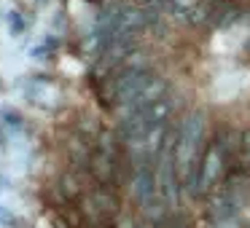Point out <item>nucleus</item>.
<instances>
[{"mask_svg": "<svg viewBox=\"0 0 250 228\" xmlns=\"http://www.w3.org/2000/svg\"><path fill=\"white\" fill-rule=\"evenodd\" d=\"M137 228H153V223H140Z\"/></svg>", "mask_w": 250, "mask_h": 228, "instance_id": "obj_17", "label": "nucleus"}, {"mask_svg": "<svg viewBox=\"0 0 250 228\" xmlns=\"http://www.w3.org/2000/svg\"><path fill=\"white\" fill-rule=\"evenodd\" d=\"M129 190H132V196H135V201H137V204H140L146 212H151L153 207H164L162 201H159V193H156L153 167H135V169H132Z\"/></svg>", "mask_w": 250, "mask_h": 228, "instance_id": "obj_4", "label": "nucleus"}, {"mask_svg": "<svg viewBox=\"0 0 250 228\" xmlns=\"http://www.w3.org/2000/svg\"><path fill=\"white\" fill-rule=\"evenodd\" d=\"M229 145L223 140V134H215L210 142L205 145V153H202V161H199V172H196L194 183L186 188V193L191 196H207V190L215 188L229 172Z\"/></svg>", "mask_w": 250, "mask_h": 228, "instance_id": "obj_2", "label": "nucleus"}, {"mask_svg": "<svg viewBox=\"0 0 250 228\" xmlns=\"http://www.w3.org/2000/svg\"><path fill=\"white\" fill-rule=\"evenodd\" d=\"M92 151L94 145L86 140L83 134H73L67 140V156H70L73 167H81V169H89V161H92Z\"/></svg>", "mask_w": 250, "mask_h": 228, "instance_id": "obj_6", "label": "nucleus"}, {"mask_svg": "<svg viewBox=\"0 0 250 228\" xmlns=\"http://www.w3.org/2000/svg\"><path fill=\"white\" fill-rule=\"evenodd\" d=\"M205 113L194 110L178 126V140H175V172H178L180 188H188L199 172V161L205 153Z\"/></svg>", "mask_w": 250, "mask_h": 228, "instance_id": "obj_1", "label": "nucleus"}, {"mask_svg": "<svg viewBox=\"0 0 250 228\" xmlns=\"http://www.w3.org/2000/svg\"><path fill=\"white\" fill-rule=\"evenodd\" d=\"M239 164L250 169V129L242 132V137H239Z\"/></svg>", "mask_w": 250, "mask_h": 228, "instance_id": "obj_12", "label": "nucleus"}, {"mask_svg": "<svg viewBox=\"0 0 250 228\" xmlns=\"http://www.w3.org/2000/svg\"><path fill=\"white\" fill-rule=\"evenodd\" d=\"M132 6H137V8H146V6H151L153 0H129Z\"/></svg>", "mask_w": 250, "mask_h": 228, "instance_id": "obj_16", "label": "nucleus"}, {"mask_svg": "<svg viewBox=\"0 0 250 228\" xmlns=\"http://www.w3.org/2000/svg\"><path fill=\"white\" fill-rule=\"evenodd\" d=\"M137 113H140V115H143V121H148V124H164V121H172L175 99L169 97V94H164L162 99H156V102L146 105V108L137 110Z\"/></svg>", "mask_w": 250, "mask_h": 228, "instance_id": "obj_5", "label": "nucleus"}, {"mask_svg": "<svg viewBox=\"0 0 250 228\" xmlns=\"http://www.w3.org/2000/svg\"><path fill=\"white\" fill-rule=\"evenodd\" d=\"M239 19V6H234V3H215L212 6V19L210 24H215V27H231L234 22Z\"/></svg>", "mask_w": 250, "mask_h": 228, "instance_id": "obj_8", "label": "nucleus"}, {"mask_svg": "<svg viewBox=\"0 0 250 228\" xmlns=\"http://www.w3.org/2000/svg\"><path fill=\"white\" fill-rule=\"evenodd\" d=\"M8 188H11V183H8V177H6V174H0V193H6Z\"/></svg>", "mask_w": 250, "mask_h": 228, "instance_id": "obj_15", "label": "nucleus"}, {"mask_svg": "<svg viewBox=\"0 0 250 228\" xmlns=\"http://www.w3.org/2000/svg\"><path fill=\"white\" fill-rule=\"evenodd\" d=\"M207 3H223V0H207Z\"/></svg>", "mask_w": 250, "mask_h": 228, "instance_id": "obj_18", "label": "nucleus"}, {"mask_svg": "<svg viewBox=\"0 0 250 228\" xmlns=\"http://www.w3.org/2000/svg\"><path fill=\"white\" fill-rule=\"evenodd\" d=\"M0 124H3V129L8 132V134H14V132H19L22 129V115L17 113V110H3V113H0Z\"/></svg>", "mask_w": 250, "mask_h": 228, "instance_id": "obj_9", "label": "nucleus"}, {"mask_svg": "<svg viewBox=\"0 0 250 228\" xmlns=\"http://www.w3.org/2000/svg\"><path fill=\"white\" fill-rule=\"evenodd\" d=\"M119 158H116V134L113 132H100L97 142L92 151V161H89V172L100 185H113L116 169H119Z\"/></svg>", "mask_w": 250, "mask_h": 228, "instance_id": "obj_3", "label": "nucleus"}, {"mask_svg": "<svg viewBox=\"0 0 250 228\" xmlns=\"http://www.w3.org/2000/svg\"><path fill=\"white\" fill-rule=\"evenodd\" d=\"M60 190L67 196V199H76V196L81 193V188H78V177H76V174H65V177L60 180Z\"/></svg>", "mask_w": 250, "mask_h": 228, "instance_id": "obj_11", "label": "nucleus"}, {"mask_svg": "<svg viewBox=\"0 0 250 228\" xmlns=\"http://www.w3.org/2000/svg\"><path fill=\"white\" fill-rule=\"evenodd\" d=\"M196 3H199V0H167V8H169L172 14H178L180 19H186Z\"/></svg>", "mask_w": 250, "mask_h": 228, "instance_id": "obj_10", "label": "nucleus"}, {"mask_svg": "<svg viewBox=\"0 0 250 228\" xmlns=\"http://www.w3.org/2000/svg\"><path fill=\"white\" fill-rule=\"evenodd\" d=\"M92 199L97 201V207L103 209V215L108 217V215H116L119 212V196H116V190H113V185H97L94 188V193H92Z\"/></svg>", "mask_w": 250, "mask_h": 228, "instance_id": "obj_7", "label": "nucleus"}, {"mask_svg": "<svg viewBox=\"0 0 250 228\" xmlns=\"http://www.w3.org/2000/svg\"><path fill=\"white\" fill-rule=\"evenodd\" d=\"M248 228H250V226H248Z\"/></svg>", "mask_w": 250, "mask_h": 228, "instance_id": "obj_19", "label": "nucleus"}, {"mask_svg": "<svg viewBox=\"0 0 250 228\" xmlns=\"http://www.w3.org/2000/svg\"><path fill=\"white\" fill-rule=\"evenodd\" d=\"M14 215H11V209H6V207L0 204V226H14Z\"/></svg>", "mask_w": 250, "mask_h": 228, "instance_id": "obj_14", "label": "nucleus"}, {"mask_svg": "<svg viewBox=\"0 0 250 228\" xmlns=\"http://www.w3.org/2000/svg\"><path fill=\"white\" fill-rule=\"evenodd\" d=\"M8 30H11V35H22L24 33V19L19 17V11L8 14Z\"/></svg>", "mask_w": 250, "mask_h": 228, "instance_id": "obj_13", "label": "nucleus"}]
</instances>
